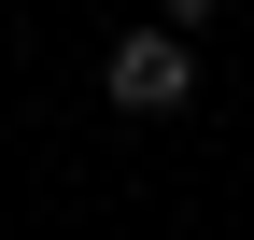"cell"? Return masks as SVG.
<instances>
[{
    "label": "cell",
    "mask_w": 254,
    "mask_h": 240,
    "mask_svg": "<svg viewBox=\"0 0 254 240\" xmlns=\"http://www.w3.org/2000/svg\"><path fill=\"white\" fill-rule=\"evenodd\" d=\"M99 85H113V113H184V99H198V43L155 14V28H127V43H113Z\"/></svg>",
    "instance_id": "1"
},
{
    "label": "cell",
    "mask_w": 254,
    "mask_h": 240,
    "mask_svg": "<svg viewBox=\"0 0 254 240\" xmlns=\"http://www.w3.org/2000/svg\"><path fill=\"white\" fill-rule=\"evenodd\" d=\"M155 14H170V28H212V14H226V0H155Z\"/></svg>",
    "instance_id": "2"
}]
</instances>
